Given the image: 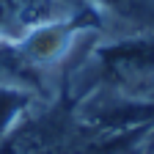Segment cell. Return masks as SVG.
Here are the masks:
<instances>
[{"label":"cell","mask_w":154,"mask_h":154,"mask_svg":"<svg viewBox=\"0 0 154 154\" xmlns=\"http://www.w3.org/2000/svg\"><path fill=\"white\" fill-rule=\"evenodd\" d=\"M14 8H17V0H0V30L14 17Z\"/></svg>","instance_id":"3"},{"label":"cell","mask_w":154,"mask_h":154,"mask_svg":"<svg viewBox=\"0 0 154 154\" xmlns=\"http://www.w3.org/2000/svg\"><path fill=\"white\" fill-rule=\"evenodd\" d=\"M102 69L116 88L138 91L140 85L154 83V38H135V42L113 44L99 52Z\"/></svg>","instance_id":"1"},{"label":"cell","mask_w":154,"mask_h":154,"mask_svg":"<svg viewBox=\"0 0 154 154\" xmlns=\"http://www.w3.org/2000/svg\"><path fill=\"white\" fill-rule=\"evenodd\" d=\"M25 107V91L17 88H0V129H6V124Z\"/></svg>","instance_id":"2"}]
</instances>
